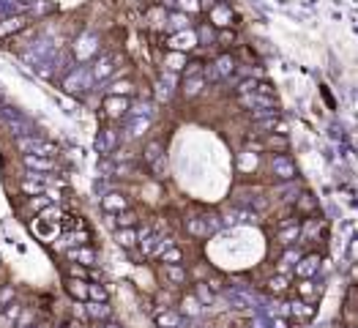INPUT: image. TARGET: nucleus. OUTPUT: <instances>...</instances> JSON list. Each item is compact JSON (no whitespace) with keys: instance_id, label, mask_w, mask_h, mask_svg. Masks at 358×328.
Wrapping results in <instances>:
<instances>
[{"instance_id":"f257e3e1","label":"nucleus","mask_w":358,"mask_h":328,"mask_svg":"<svg viewBox=\"0 0 358 328\" xmlns=\"http://www.w3.org/2000/svg\"><path fill=\"white\" fill-rule=\"evenodd\" d=\"M17 145H19V150H25V154H33V156H47V159H50V156L58 154V148H55L52 142L38 140V137H25V140L19 137Z\"/></svg>"},{"instance_id":"f03ea898","label":"nucleus","mask_w":358,"mask_h":328,"mask_svg":"<svg viewBox=\"0 0 358 328\" xmlns=\"http://www.w3.org/2000/svg\"><path fill=\"white\" fill-rule=\"evenodd\" d=\"M197 44L200 41H197L194 30H178V33H172L167 38V47H170L172 52H189V50H194Z\"/></svg>"},{"instance_id":"7ed1b4c3","label":"nucleus","mask_w":358,"mask_h":328,"mask_svg":"<svg viewBox=\"0 0 358 328\" xmlns=\"http://www.w3.org/2000/svg\"><path fill=\"white\" fill-rule=\"evenodd\" d=\"M271 170H274V175H276L279 181H293V178H296V164H293V159L284 156V154L274 156Z\"/></svg>"},{"instance_id":"20e7f679","label":"nucleus","mask_w":358,"mask_h":328,"mask_svg":"<svg viewBox=\"0 0 358 328\" xmlns=\"http://www.w3.org/2000/svg\"><path fill=\"white\" fill-rule=\"evenodd\" d=\"M320 271V254H306L296 263V276L298 279H312Z\"/></svg>"},{"instance_id":"39448f33","label":"nucleus","mask_w":358,"mask_h":328,"mask_svg":"<svg viewBox=\"0 0 358 328\" xmlns=\"http://www.w3.org/2000/svg\"><path fill=\"white\" fill-rule=\"evenodd\" d=\"M129 113V99L126 96H107L104 99V115L107 118H123Z\"/></svg>"},{"instance_id":"423d86ee","label":"nucleus","mask_w":358,"mask_h":328,"mask_svg":"<svg viewBox=\"0 0 358 328\" xmlns=\"http://www.w3.org/2000/svg\"><path fill=\"white\" fill-rule=\"evenodd\" d=\"M233 19H235V17H233V9H230V6H225V3H216V6L211 9V22H213L219 30L230 28V25H233Z\"/></svg>"},{"instance_id":"0eeeda50","label":"nucleus","mask_w":358,"mask_h":328,"mask_svg":"<svg viewBox=\"0 0 358 328\" xmlns=\"http://www.w3.org/2000/svg\"><path fill=\"white\" fill-rule=\"evenodd\" d=\"M184 325V315L175 309H159L156 312V328H181Z\"/></svg>"},{"instance_id":"6e6552de","label":"nucleus","mask_w":358,"mask_h":328,"mask_svg":"<svg viewBox=\"0 0 358 328\" xmlns=\"http://www.w3.org/2000/svg\"><path fill=\"white\" fill-rule=\"evenodd\" d=\"M91 82H93L91 69H74L71 77H66V91L77 93V91H82V85H91Z\"/></svg>"},{"instance_id":"1a4fd4ad","label":"nucleus","mask_w":358,"mask_h":328,"mask_svg":"<svg viewBox=\"0 0 358 328\" xmlns=\"http://www.w3.org/2000/svg\"><path fill=\"white\" fill-rule=\"evenodd\" d=\"M101 208H104L107 213H121L129 208V200L123 194H118V191H107L104 197H101Z\"/></svg>"},{"instance_id":"9d476101","label":"nucleus","mask_w":358,"mask_h":328,"mask_svg":"<svg viewBox=\"0 0 358 328\" xmlns=\"http://www.w3.org/2000/svg\"><path fill=\"white\" fill-rule=\"evenodd\" d=\"M69 260H74L77 266L93 268V266H96V252H93L91 246H77V249L69 252Z\"/></svg>"},{"instance_id":"9b49d317","label":"nucleus","mask_w":358,"mask_h":328,"mask_svg":"<svg viewBox=\"0 0 358 328\" xmlns=\"http://www.w3.org/2000/svg\"><path fill=\"white\" fill-rule=\"evenodd\" d=\"M25 159V167H30V172H50L55 170V164H52V159H47V156H33V154H25L22 156Z\"/></svg>"},{"instance_id":"f8f14e48","label":"nucleus","mask_w":358,"mask_h":328,"mask_svg":"<svg viewBox=\"0 0 358 328\" xmlns=\"http://www.w3.org/2000/svg\"><path fill=\"white\" fill-rule=\"evenodd\" d=\"M85 315H87V320H109V317H113V307H107V303H96V301H87L85 303Z\"/></svg>"},{"instance_id":"ddd939ff","label":"nucleus","mask_w":358,"mask_h":328,"mask_svg":"<svg viewBox=\"0 0 358 328\" xmlns=\"http://www.w3.org/2000/svg\"><path fill=\"white\" fill-rule=\"evenodd\" d=\"M115 241L123 246V249H134V246L140 244V235H137V230L134 227H121L115 233Z\"/></svg>"},{"instance_id":"4468645a","label":"nucleus","mask_w":358,"mask_h":328,"mask_svg":"<svg viewBox=\"0 0 358 328\" xmlns=\"http://www.w3.org/2000/svg\"><path fill=\"white\" fill-rule=\"evenodd\" d=\"M298 238H301V225H298V222H296V225H287V227H279V244L282 246H287V249H290Z\"/></svg>"},{"instance_id":"2eb2a0df","label":"nucleus","mask_w":358,"mask_h":328,"mask_svg":"<svg viewBox=\"0 0 358 328\" xmlns=\"http://www.w3.org/2000/svg\"><path fill=\"white\" fill-rule=\"evenodd\" d=\"M19 312H22V303H19V301H11V303H6V307H3V312H0V323H3V325H11V328H14V323H17V317H19Z\"/></svg>"},{"instance_id":"dca6fc26","label":"nucleus","mask_w":358,"mask_h":328,"mask_svg":"<svg viewBox=\"0 0 358 328\" xmlns=\"http://www.w3.org/2000/svg\"><path fill=\"white\" fill-rule=\"evenodd\" d=\"M115 145H118V132H115V129L101 132V137H99V142H96V148L101 150V154H113Z\"/></svg>"},{"instance_id":"f3484780","label":"nucleus","mask_w":358,"mask_h":328,"mask_svg":"<svg viewBox=\"0 0 358 328\" xmlns=\"http://www.w3.org/2000/svg\"><path fill=\"white\" fill-rule=\"evenodd\" d=\"M66 290H69L71 298H77V301H87V282H85V279H69Z\"/></svg>"},{"instance_id":"a211bd4d","label":"nucleus","mask_w":358,"mask_h":328,"mask_svg":"<svg viewBox=\"0 0 358 328\" xmlns=\"http://www.w3.org/2000/svg\"><path fill=\"white\" fill-rule=\"evenodd\" d=\"M203 88H205V79H203V77H186V82H184V96H186V99H194V96L203 93Z\"/></svg>"},{"instance_id":"6ab92c4d","label":"nucleus","mask_w":358,"mask_h":328,"mask_svg":"<svg viewBox=\"0 0 358 328\" xmlns=\"http://www.w3.org/2000/svg\"><path fill=\"white\" fill-rule=\"evenodd\" d=\"M107 298H109V293H107V287H104V285H99V282H87V301L107 303Z\"/></svg>"},{"instance_id":"aec40b11","label":"nucleus","mask_w":358,"mask_h":328,"mask_svg":"<svg viewBox=\"0 0 358 328\" xmlns=\"http://www.w3.org/2000/svg\"><path fill=\"white\" fill-rule=\"evenodd\" d=\"M186 230L192 233L194 238H205V235H211V230H208V225H205V219L203 216H194V219H189L186 222Z\"/></svg>"},{"instance_id":"412c9836","label":"nucleus","mask_w":358,"mask_h":328,"mask_svg":"<svg viewBox=\"0 0 358 328\" xmlns=\"http://www.w3.org/2000/svg\"><path fill=\"white\" fill-rule=\"evenodd\" d=\"M290 315L298 317V320H309V317H315V307H309L306 301H293L290 303Z\"/></svg>"},{"instance_id":"4be33fe9","label":"nucleus","mask_w":358,"mask_h":328,"mask_svg":"<svg viewBox=\"0 0 358 328\" xmlns=\"http://www.w3.org/2000/svg\"><path fill=\"white\" fill-rule=\"evenodd\" d=\"M213 71H216L219 77H230L235 71V60L230 58V55H221V58H216V63H213Z\"/></svg>"},{"instance_id":"5701e85b","label":"nucleus","mask_w":358,"mask_h":328,"mask_svg":"<svg viewBox=\"0 0 358 328\" xmlns=\"http://www.w3.org/2000/svg\"><path fill=\"white\" fill-rule=\"evenodd\" d=\"M265 148L268 150H279V154H284V150L290 148V140H287V134H271V137L265 140Z\"/></svg>"},{"instance_id":"b1692460","label":"nucleus","mask_w":358,"mask_h":328,"mask_svg":"<svg viewBox=\"0 0 358 328\" xmlns=\"http://www.w3.org/2000/svg\"><path fill=\"white\" fill-rule=\"evenodd\" d=\"M203 312V303L194 298V295H186L184 301H181V315H189V317H197Z\"/></svg>"},{"instance_id":"393cba45","label":"nucleus","mask_w":358,"mask_h":328,"mask_svg":"<svg viewBox=\"0 0 358 328\" xmlns=\"http://www.w3.org/2000/svg\"><path fill=\"white\" fill-rule=\"evenodd\" d=\"M38 323V315L33 309H28V307H22L19 312V317H17V323H14V328H33Z\"/></svg>"},{"instance_id":"a878e982","label":"nucleus","mask_w":358,"mask_h":328,"mask_svg":"<svg viewBox=\"0 0 358 328\" xmlns=\"http://www.w3.org/2000/svg\"><path fill=\"white\" fill-rule=\"evenodd\" d=\"M167 25H170L175 33H178V30H189V14H184V11H172L170 17H167Z\"/></svg>"},{"instance_id":"bb28decb","label":"nucleus","mask_w":358,"mask_h":328,"mask_svg":"<svg viewBox=\"0 0 358 328\" xmlns=\"http://www.w3.org/2000/svg\"><path fill=\"white\" fill-rule=\"evenodd\" d=\"M162 271H164V276L170 279L172 285H184L186 282V271L181 266H162Z\"/></svg>"},{"instance_id":"cd10ccee","label":"nucleus","mask_w":358,"mask_h":328,"mask_svg":"<svg viewBox=\"0 0 358 328\" xmlns=\"http://www.w3.org/2000/svg\"><path fill=\"white\" fill-rule=\"evenodd\" d=\"M109 71H113V60H109V58H99L96 66H93V71H91V77L93 79H104V77H109Z\"/></svg>"},{"instance_id":"c85d7f7f","label":"nucleus","mask_w":358,"mask_h":328,"mask_svg":"<svg viewBox=\"0 0 358 328\" xmlns=\"http://www.w3.org/2000/svg\"><path fill=\"white\" fill-rule=\"evenodd\" d=\"M22 25H25V17H9V19H3V22H0V38L14 33V30H19Z\"/></svg>"},{"instance_id":"c756f323","label":"nucleus","mask_w":358,"mask_h":328,"mask_svg":"<svg viewBox=\"0 0 358 328\" xmlns=\"http://www.w3.org/2000/svg\"><path fill=\"white\" fill-rule=\"evenodd\" d=\"M52 203H55V200H52V194H50V191H44V194H36V197H30V211H38V213H41L44 208H50Z\"/></svg>"},{"instance_id":"7c9ffc66","label":"nucleus","mask_w":358,"mask_h":328,"mask_svg":"<svg viewBox=\"0 0 358 328\" xmlns=\"http://www.w3.org/2000/svg\"><path fill=\"white\" fill-rule=\"evenodd\" d=\"M181 260H184V252H181L178 246H170V249L162 252V263H164V266H181Z\"/></svg>"},{"instance_id":"2f4dec72","label":"nucleus","mask_w":358,"mask_h":328,"mask_svg":"<svg viewBox=\"0 0 358 328\" xmlns=\"http://www.w3.org/2000/svg\"><path fill=\"white\" fill-rule=\"evenodd\" d=\"M164 154H162V142H148L145 145V162L148 164H156V162H162Z\"/></svg>"},{"instance_id":"473e14b6","label":"nucleus","mask_w":358,"mask_h":328,"mask_svg":"<svg viewBox=\"0 0 358 328\" xmlns=\"http://www.w3.org/2000/svg\"><path fill=\"white\" fill-rule=\"evenodd\" d=\"M47 191V186L41 181H30V178H25L22 181V194H28V197H36V194H44Z\"/></svg>"},{"instance_id":"72a5a7b5","label":"nucleus","mask_w":358,"mask_h":328,"mask_svg":"<svg viewBox=\"0 0 358 328\" xmlns=\"http://www.w3.org/2000/svg\"><path fill=\"white\" fill-rule=\"evenodd\" d=\"M194 298L200 301L203 307H211V303H213V290L205 282H200V285H197V290H194Z\"/></svg>"},{"instance_id":"f704fd0d","label":"nucleus","mask_w":358,"mask_h":328,"mask_svg":"<svg viewBox=\"0 0 358 328\" xmlns=\"http://www.w3.org/2000/svg\"><path fill=\"white\" fill-rule=\"evenodd\" d=\"M320 230H323V222H320V219H309L306 225H301V238H304V241H309V238L317 235Z\"/></svg>"},{"instance_id":"c9c22d12","label":"nucleus","mask_w":358,"mask_h":328,"mask_svg":"<svg viewBox=\"0 0 358 328\" xmlns=\"http://www.w3.org/2000/svg\"><path fill=\"white\" fill-rule=\"evenodd\" d=\"M60 216H63V211H60V208L58 205H50V208H44V211H41V216H38V219H41V222H50V225H58V222H60Z\"/></svg>"},{"instance_id":"e433bc0d","label":"nucleus","mask_w":358,"mask_h":328,"mask_svg":"<svg viewBox=\"0 0 358 328\" xmlns=\"http://www.w3.org/2000/svg\"><path fill=\"white\" fill-rule=\"evenodd\" d=\"M134 93V85L131 82H126V79H121V82H113V88H109V96H129Z\"/></svg>"},{"instance_id":"4c0bfd02","label":"nucleus","mask_w":358,"mask_h":328,"mask_svg":"<svg viewBox=\"0 0 358 328\" xmlns=\"http://www.w3.org/2000/svg\"><path fill=\"white\" fill-rule=\"evenodd\" d=\"M115 225L118 227H134V225H137V213H131L129 208H126V211H121L115 216Z\"/></svg>"},{"instance_id":"58836bf2","label":"nucleus","mask_w":358,"mask_h":328,"mask_svg":"<svg viewBox=\"0 0 358 328\" xmlns=\"http://www.w3.org/2000/svg\"><path fill=\"white\" fill-rule=\"evenodd\" d=\"M287 276H284V274H279V276H274L271 279V282H268V290H271V293H276V295H282L284 290H287Z\"/></svg>"},{"instance_id":"ea45409f","label":"nucleus","mask_w":358,"mask_h":328,"mask_svg":"<svg viewBox=\"0 0 358 328\" xmlns=\"http://www.w3.org/2000/svg\"><path fill=\"white\" fill-rule=\"evenodd\" d=\"M298 293L304 295V298H312V295L320 293V287H315L312 279H301V282H298Z\"/></svg>"},{"instance_id":"a19ab883","label":"nucleus","mask_w":358,"mask_h":328,"mask_svg":"<svg viewBox=\"0 0 358 328\" xmlns=\"http://www.w3.org/2000/svg\"><path fill=\"white\" fill-rule=\"evenodd\" d=\"M186 66V58H184V52H172L170 58H167V69L170 71H181Z\"/></svg>"},{"instance_id":"79ce46f5","label":"nucleus","mask_w":358,"mask_h":328,"mask_svg":"<svg viewBox=\"0 0 358 328\" xmlns=\"http://www.w3.org/2000/svg\"><path fill=\"white\" fill-rule=\"evenodd\" d=\"M11 301H17V287L14 285L0 287V307H6V303H11Z\"/></svg>"},{"instance_id":"37998d69","label":"nucleus","mask_w":358,"mask_h":328,"mask_svg":"<svg viewBox=\"0 0 358 328\" xmlns=\"http://www.w3.org/2000/svg\"><path fill=\"white\" fill-rule=\"evenodd\" d=\"M175 6H178L184 14H197L200 11V0H175Z\"/></svg>"},{"instance_id":"c03bdc74","label":"nucleus","mask_w":358,"mask_h":328,"mask_svg":"<svg viewBox=\"0 0 358 328\" xmlns=\"http://www.w3.org/2000/svg\"><path fill=\"white\" fill-rule=\"evenodd\" d=\"M148 118H137V121L131 123V129H129V134L131 137H142V134H145V129H148Z\"/></svg>"},{"instance_id":"a18cd8bd","label":"nucleus","mask_w":358,"mask_h":328,"mask_svg":"<svg viewBox=\"0 0 358 328\" xmlns=\"http://www.w3.org/2000/svg\"><path fill=\"white\" fill-rule=\"evenodd\" d=\"M298 260H301V254H298L296 249H287V252L282 254V266H279V268L284 271V268H287V266H293V263H298Z\"/></svg>"},{"instance_id":"49530a36","label":"nucleus","mask_w":358,"mask_h":328,"mask_svg":"<svg viewBox=\"0 0 358 328\" xmlns=\"http://www.w3.org/2000/svg\"><path fill=\"white\" fill-rule=\"evenodd\" d=\"M254 91H257V79H252V77L238 85V96H246V93H254Z\"/></svg>"},{"instance_id":"de8ad7c7","label":"nucleus","mask_w":358,"mask_h":328,"mask_svg":"<svg viewBox=\"0 0 358 328\" xmlns=\"http://www.w3.org/2000/svg\"><path fill=\"white\" fill-rule=\"evenodd\" d=\"M184 74L186 77H203V63H186V66H184Z\"/></svg>"},{"instance_id":"09e8293b","label":"nucleus","mask_w":358,"mask_h":328,"mask_svg":"<svg viewBox=\"0 0 358 328\" xmlns=\"http://www.w3.org/2000/svg\"><path fill=\"white\" fill-rule=\"evenodd\" d=\"M216 41H219V44H225V47H230V44L235 41V33H233V30H230V28H225V30H219Z\"/></svg>"},{"instance_id":"8fccbe9b","label":"nucleus","mask_w":358,"mask_h":328,"mask_svg":"<svg viewBox=\"0 0 358 328\" xmlns=\"http://www.w3.org/2000/svg\"><path fill=\"white\" fill-rule=\"evenodd\" d=\"M71 279H85V282H87V271H85V266H71Z\"/></svg>"},{"instance_id":"3c124183","label":"nucleus","mask_w":358,"mask_h":328,"mask_svg":"<svg viewBox=\"0 0 358 328\" xmlns=\"http://www.w3.org/2000/svg\"><path fill=\"white\" fill-rule=\"evenodd\" d=\"M197 41H213V30L205 25V28H200V33H197Z\"/></svg>"},{"instance_id":"603ef678","label":"nucleus","mask_w":358,"mask_h":328,"mask_svg":"<svg viewBox=\"0 0 358 328\" xmlns=\"http://www.w3.org/2000/svg\"><path fill=\"white\" fill-rule=\"evenodd\" d=\"M350 257L358 263V238H355V241H350Z\"/></svg>"},{"instance_id":"864d4df0","label":"nucleus","mask_w":358,"mask_h":328,"mask_svg":"<svg viewBox=\"0 0 358 328\" xmlns=\"http://www.w3.org/2000/svg\"><path fill=\"white\" fill-rule=\"evenodd\" d=\"M304 208H306V211H312V208H315V200H312V194H304Z\"/></svg>"},{"instance_id":"5fc2aeb1","label":"nucleus","mask_w":358,"mask_h":328,"mask_svg":"<svg viewBox=\"0 0 358 328\" xmlns=\"http://www.w3.org/2000/svg\"><path fill=\"white\" fill-rule=\"evenodd\" d=\"M33 328H55V325L50 323V320H38V323H36Z\"/></svg>"},{"instance_id":"6e6d98bb","label":"nucleus","mask_w":358,"mask_h":328,"mask_svg":"<svg viewBox=\"0 0 358 328\" xmlns=\"http://www.w3.org/2000/svg\"><path fill=\"white\" fill-rule=\"evenodd\" d=\"M350 274H353V279H355V282H358V263H355V266H353V271H350Z\"/></svg>"},{"instance_id":"4d7b16f0","label":"nucleus","mask_w":358,"mask_h":328,"mask_svg":"<svg viewBox=\"0 0 358 328\" xmlns=\"http://www.w3.org/2000/svg\"><path fill=\"white\" fill-rule=\"evenodd\" d=\"M104 328H121V325H115V323H107Z\"/></svg>"}]
</instances>
